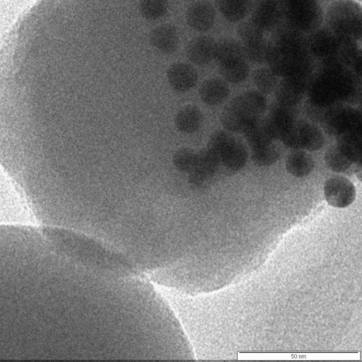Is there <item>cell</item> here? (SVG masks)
<instances>
[{"instance_id": "52a82bcc", "label": "cell", "mask_w": 362, "mask_h": 362, "mask_svg": "<svg viewBox=\"0 0 362 362\" xmlns=\"http://www.w3.org/2000/svg\"><path fill=\"white\" fill-rule=\"evenodd\" d=\"M265 32L251 20L238 25V37L248 62H266L269 41L265 37Z\"/></svg>"}, {"instance_id": "8fae6325", "label": "cell", "mask_w": 362, "mask_h": 362, "mask_svg": "<svg viewBox=\"0 0 362 362\" xmlns=\"http://www.w3.org/2000/svg\"><path fill=\"white\" fill-rule=\"evenodd\" d=\"M188 25L197 32H206L214 25L216 20V11L208 1H198L188 8L186 13Z\"/></svg>"}, {"instance_id": "4316f807", "label": "cell", "mask_w": 362, "mask_h": 362, "mask_svg": "<svg viewBox=\"0 0 362 362\" xmlns=\"http://www.w3.org/2000/svg\"><path fill=\"white\" fill-rule=\"evenodd\" d=\"M325 161L328 168L337 173L346 171L353 164L337 146L327 149L325 153Z\"/></svg>"}, {"instance_id": "cb8c5ba5", "label": "cell", "mask_w": 362, "mask_h": 362, "mask_svg": "<svg viewBox=\"0 0 362 362\" xmlns=\"http://www.w3.org/2000/svg\"><path fill=\"white\" fill-rule=\"evenodd\" d=\"M336 146L353 163H361V132H346L338 135Z\"/></svg>"}, {"instance_id": "e0dca14e", "label": "cell", "mask_w": 362, "mask_h": 362, "mask_svg": "<svg viewBox=\"0 0 362 362\" xmlns=\"http://www.w3.org/2000/svg\"><path fill=\"white\" fill-rule=\"evenodd\" d=\"M153 47L165 54H171L178 47L179 34L171 24H163L154 28L149 35Z\"/></svg>"}, {"instance_id": "ba28073f", "label": "cell", "mask_w": 362, "mask_h": 362, "mask_svg": "<svg viewBox=\"0 0 362 362\" xmlns=\"http://www.w3.org/2000/svg\"><path fill=\"white\" fill-rule=\"evenodd\" d=\"M324 194L329 205L337 208H344L355 200L356 188L350 180L337 175L326 180L324 185Z\"/></svg>"}, {"instance_id": "4fadbf2b", "label": "cell", "mask_w": 362, "mask_h": 362, "mask_svg": "<svg viewBox=\"0 0 362 362\" xmlns=\"http://www.w3.org/2000/svg\"><path fill=\"white\" fill-rule=\"evenodd\" d=\"M218 157L226 168L232 171H239L247 163V147L242 140L231 134Z\"/></svg>"}, {"instance_id": "f1b7e54d", "label": "cell", "mask_w": 362, "mask_h": 362, "mask_svg": "<svg viewBox=\"0 0 362 362\" xmlns=\"http://www.w3.org/2000/svg\"><path fill=\"white\" fill-rule=\"evenodd\" d=\"M197 153L190 148H178L173 156V163L175 168L182 173H189L194 168Z\"/></svg>"}, {"instance_id": "9c48e42d", "label": "cell", "mask_w": 362, "mask_h": 362, "mask_svg": "<svg viewBox=\"0 0 362 362\" xmlns=\"http://www.w3.org/2000/svg\"><path fill=\"white\" fill-rule=\"evenodd\" d=\"M219 158L207 147L197 153L193 169L189 173L188 183L193 188H199L211 179L216 173Z\"/></svg>"}, {"instance_id": "603a6c76", "label": "cell", "mask_w": 362, "mask_h": 362, "mask_svg": "<svg viewBox=\"0 0 362 362\" xmlns=\"http://www.w3.org/2000/svg\"><path fill=\"white\" fill-rule=\"evenodd\" d=\"M243 133L251 149L275 140L265 119L262 117L252 122Z\"/></svg>"}, {"instance_id": "30bf717a", "label": "cell", "mask_w": 362, "mask_h": 362, "mask_svg": "<svg viewBox=\"0 0 362 362\" xmlns=\"http://www.w3.org/2000/svg\"><path fill=\"white\" fill-rule=\"evenodd\" d=\"M166 77L170 87L179 93L192 89L198 81L196 69L185 62H175L166 71Z\"/></svg>"}, {"instance_id": "3957f363", "label": "cell", "mask_w": 362, "mask_h": 362, "mask_svg": "<svg viewBox=\"0 0 362 362\" xmlns=\"http://www.w3.org/2000/svg\"><path fill=\"white\" fill-rule=\"evenodd\" d=\"M327 18L329 29L339 40L361 38V8L354 1L341 0L336 2L331 7Z\"/></svg>"}, {"instance_id": "5bb4252c", "label": "cell", "mask_w": 362, "mask_h": 362, "mask_svg": "<svg viewBox=\"0 0 362 362\" xmlns=\"http://www.w3.org/2000/svg\"><path fill=\"white\" fill-rule=\"evenodd\" d=\"M216 44V41L210 36L195 37L187 45V57L193 64L206 65L214 59Z\"/></svg>"}, {"instance_id": "5b68a950", "label": "cell", "mask_w": 362, "mask_h": 362, "mask_svg": "<svg viewBox=\"0 0 362 362\" xmlns=\"http://www.w3.org/2000/svg\"><path fill=\"white\" fill-rule=\"evenodd\" d=\"M322 115V124L330 135L338 136L346 132H361V112L355 107L333 104L327 107Z\"/></svg>"}, {"instance_id": "44dd1931", "label": "cell", "mask_w": 362, "mask_h": 362, "mask_svg": "<svg viewBox=\"0 0 362 362\" xmlns=\"http://www.w3.org/2000/svg\"><path fill=\"white\" fill-rule=\"evenodd\" d=\"M315 166L313 156L301 149L288 155L286 160V169L291 175L303 177L311 173Z\"/></svg>"}, {"instance_id": "d4e9b609", "label": "cell", "mask_w": 362, "mask_h": 362, "mask_svg": "<svg viewBox=\"0 0 362 362\" xmlns=\"http://www.w3.org/2000/svg\"><path fill=\"white\" fill-rule=\"evenodd\" d=\"M251 150V159L259 166L272 165L279 160L281 156L280 148L274 141Z\"/></svg>"}, {"instance_id": "9a60e30c", "label": "cell", "mask_w": 362, "mask_h": 362, "mask_svg": "<svg viewBox=\"0 0 362 362\" xmlns=\"http://www.w3.org/2000/svg\"><path fill=\"white\" fill-rule=\"evenodd\" d=\"M311 53L322 59L337 57L339 39L330 29L317 30L308 42Z\"/></svg>"}, {"instance_id": "484cf974", "label": "cell", "mask_w": 362, "mask_h": 362, "mask_svg": "<svg viewBox=\"0 0 362 362\" xmlns=\"http://www.w3.org/2000/svg\"><path fill=\"white\" fill-rule=\"evenodd\" d=\"M253 83L262 93L273 92L277 85V76L267 66L257 68L253 73Z\"/></svg>"}, {"instance_id": "2e32d148", "label": "cell", "mask_w": 362, "mask_h": 362, "mask_svg": "<svg viewBox=\"0 0 362 362\" xmlns=\"http://www.w3.org/2000/svg\"><path fill=\"white\" fill-rule=\"evenodd\" d=\"M308 86L290 78H283L274 89L277 103L292 108L303 99Z\"/></svg>"}, {"instance_id": "8992f818", "label": "cell", "mask_w": 362, "mask_h": 362, "mask_svg": "<svg viewBox=\"0 0 362 362\" xmlns=\"http://www.w3.org/2000/svg\"><path fill=\"white\" fill-rule=\"evenodd\" d=\"M287 147L295 150L317 151L325 143L322 131L315 124L296 120L279 139Z\"/></svg>"}, {"instance_id": "ffe728a7", "label": "cell", "mask_w": 362, "mask_h": 362, "mask_svg": "<svg viewBox=\"0 0 362 362\" xmlns=\"http://www.w3.org/2000/svg\"><path fill=\"white\" fill-rule=\"evenodd\" d=\"M203 114L197 105L190 104L181 107L175 117L177 130L184 134H193L202 126Z\"/></svg>"}, {"instance_id": "ac0fdd59", "label": "cell", "mask_w": 362, "mask_h": 362, "mask_svg": "<svg viewBox=\"0 0 362 362\" xmlns=\"http://www.w3.org/2000/svg\"><path fill=\"white\" fill-rule=\"evenodd\" d=\"M264 119L275 140L280 139L296 121L292 109L279 104Z\"/></svg>"}, {"instance_id": "7402d4cb", "label": "cell", "mask_w": 362, "mask_h": 362, "mask_svg": "<svg viewBox=\"0 0 362 362\" xmlns=\"http://www.w3.org/2000/svg\"><path fill=\"white\" fill-rule=\"evenodd\" d=\"M252 2V0H218V6L224 18L238 23L250 14Z\"/></svg>"}, {"instance_id": "6da1fadb", "label": "cell", "mask_w": 362, "mask_h": 362, "mask_svg": "<svg viewBox=\"0 0 362 362\" xmlns=\"http://www.w3.org/2000/svg\"><path fill=\"white\" fill-rule=\"evenodd\" d=\"M267 100L259 90H247L233 98L223 109L220 120L229 132H243L254 121L262 117Z\"/></svg>"}, {"instance_id": "7a4b0ae2", "label": "cell", "mask_w": 362, "mask_h": 362, "mask_svg": "<svg viewBox=\"0 0 362 362\" xmlns=\"http://www.w3.org/2000/svg\"><path fill=\"white\" fill-rule=\"evenodd\" d=\"M222 78L226 82L238 83L249 75V62L239 40L227 37L216 42L214 59Z\"/></svg>"}, {"instance_id": "d6986e66", "label": "cell", "mask_w": 362, "mask_h": 362, "mask_svg": "<svg viewBox=\"0 0 362 362\" xmlns=\"http://www.w3.org/2000/svg\"><path fill=\"white\" fill-rule=\"evenodd\" d=\"M228 83L222 78H210L205 80L199 87L201 100L207 105H218L226 100L229 95Z\"/></svg>"}, {"instance_id": "277c9868", "label": "cell", "mask_w": 362, "mask_h": 362, "mask_svg": "<svg viewBox=\"0 0 362 362\" xmlns=\"http://www.w3.org/2000/svg\"><path fill=\"white\" fill-rule=\"evenodd\" d=\"M286 17L291 28L301 32L311 31L321 21L317 0H281Z\"/></svg>"}, {"instance_id": "83f0119b", "label": "cell", "mask_w": 362, "mask_h": 362, "mask_svg": "<svg viewBox=\"0 0 362 362\" xmlns=\"http://www.w3.org/2000/svg\"><path fill=\"white\" fill-rule=\"evenodd\" d=\"M168 0H140L139 9L144 18L148 20H157L167 12Z\"/></svg>"}, {"instance_id": "7c38bea8", "label": "cell", "mask_w": 362, "mask_h": 362, "mask_svg": "<svg viewBox=\"0 0 362 362\" xmlns=\"http://www.w3.org/2000/svg\"><path fill=\"white\" fill-rule=\"evenodd\" d=\"M250 20L264 31L272 29L281 16L278 0H255L252 2Z\"/></svg>"}]
</instances>
